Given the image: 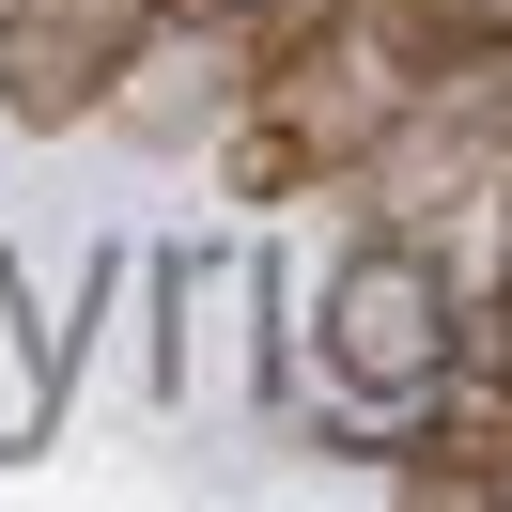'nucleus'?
<instances>
[{"mask_svg":"<svg viewBox=\"0 0 512 512\" xmlns=\"http://www.w3.org/2000/svg\"><path fill=\"white\" fill-rule=\"evenodd\" d=\"M404 109H419V63L373 32V16H342V32H311L295 63H264V78H249L233 187L280 202V187H311V171H373L388 140H404Z\"/></svg>","mask_w":512,"mask_h":512,"instance_id":"nucleus-1","label":"nucleus"},{"mask_svg":"<svg viewBox=\"0 0 512 512\" xmlns=\"http://www.w3.org/2000/svg\"><path fill=\"white\" fill-rule=\"evenodd\" d=\"M326 373H342L357 404H388V419L466 373V295H450V249L419 218H373L326 264Z\"/></svg>","mask_w":512,"mask_h":512,"instance_id":"nucleus-2","label":"nucleus"},{"mask_svg":"<svg viewBox=\"0 0 512 512\" xmlns=\"http://www.w3.org/2000/svg\"><path fill=\"white\" fill-rule=\"evenodd\" d=\"M156 32H171V0H0V125L63 140L78 109H109L140 78Z\"/></svg>","mask_w":512,"mask_h":512,"instance_id":"nucleus-3","label":"nucleus"},{"mask_svg":"<svg viewBox=\"0 0 512 512\" xmlns=\"http://www.w3.org/2000/svg\"><path fill=\"white\" fill-rule=\"evenodd\" d=\"M373 450H388V481H404V497H512V388L419 419V435H373Z\"/></svg>","mask_w":512,"mask_h":512,"instance_id":"nucleus-4","label":"nucleus"},{"mask_svg":"<svg viewBox=\"0 0 512 512\" xmlns=\"http://www.w3.org/2000/svg\"><path fill=\"white\" fill-rule=\"evenodd\" d=\"M342 16H357V0H171V32H187L202 63L233 78V94H249L264 63H295L311 32H342Z\"/></svg>","mask_w":512,"mask_h":512,"instance_id":"nucleus-5","label":"nucleus"},{"mask_svg":"<svg viewBox=\"0 0 512 512\" xmlns=\"http://www.w3.org/2000/svg\"><path fill=\"white\" fill-rule=\"evenodd\" d=\"M404 63H450V47H512V0H357Z\"/></svg>","mask_w":512,"mask_h":512,"instance_id":"nucleus-6","label":"nucleus"},{"mask_svg":"<svg viewBox=\"0 0 512 512\" xmlns=\"http://www.w3.org/2000/svg\"><path fill=\"white\" fill-rule=\"evenodd\" d=\"M466 357H481V373H497V388H512V295H497V311H481V326H466Z\"/></svg>","mask_w":512,"mask_h":512,"instance_id":"nucleus-7","label":"nucleus"}]
</instances>
